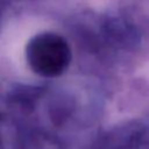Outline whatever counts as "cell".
Returning a JSON list of instances; mask_svg holds the SVG:
<instances>
[{
    "label": "cell",
    "instance_id": "cell-1",
    "mask_svg": "<svg viewBox=\"0 0 149 149\" xmlns=\"http://www.w3.org/2000/svg\"><path fill=\"white\" fill-rule=\"evenodd\" d=\"M26 56L35 73L43 77H56L68 69L72 54L63 36L55 33H41L28 42Z\"/></svg>",
    "mask_w": 149,
    "mask_h": 149
}]
</instances>
